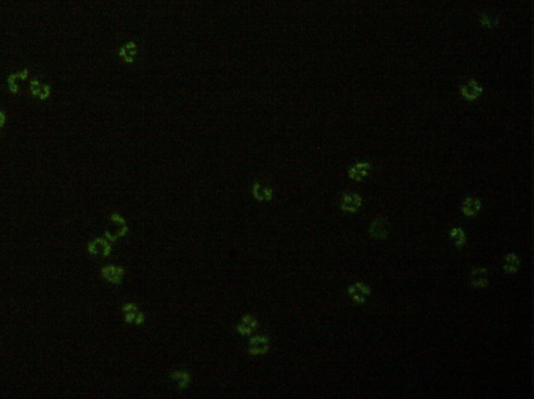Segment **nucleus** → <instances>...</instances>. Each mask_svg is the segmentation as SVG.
<instances>
[{"label": "nucleus", "mask_w": 534, "mask_h": 399, "mask_svg": "<svg viewBox=\"0 0 534 399\" xmlns=\"http://www.w3.org/2000/svg\"><path fill=\"white\" fill-rule=\"evenodd\" d=\"M386 231H385V225L382 222H376L372 226V234L376 238H382L384 237Z\"/></svg>", "instance_id": "obj_4"}, {"label": "nucleus", "mask_w": 534, "mask_h": 399, "mask_svg": "<svg viewBox=\"0 0 534 399\" xmlns=\"http://www.w3.org/2000/svg\"><path fill=\"white\" fill-rule=\"evenodd\" d=\"M479 209H480V203L478 201H475V199H467L463 206V211L467 216H472V215H475Z\"/></svg>", "instance_id": "obj_2"}, {"label": "nucleus", "mask_w": 534, "mask_h": 399, "mask_svg": "<svg viewBox=\"0 0 534 399\" xmlns=\"http://www.w3.org/2000/svg\"><path fill=\"white\" fill-rule=\"evenodd\" d=\"M369 165L368 164H364V165H358L357 167L353 168L352 169V174H350V176L354 177V178H357V179H360L362 176H365L366 173H368V169H369Z\"/></svg>", "instance_id": "obj_3"}, {"label": "nucleus", "mask_w": 534, "mask_h": 399, "mask_svg": "<svg viewBox=\"0 0 534 399\" xmlns=\"http://www.w3.org/2000/svg\"><path fill=\"white\" fill-rule=\"evenodd\" d=\"M360 207V197L358 195H346L342 202V209L347 211H354Z\"/></svg>", "instance_id": "obj_1"}, {"label": "nucleus", "mask_w": 534, "mask_h": 399, "mask_svg": "<svg viewBox=\"0 0 534 399\" xmlns=\"http://www.w3.org/2000/svg\"><path fill=\"white\" fill-rule=\"evenodd\" d=\"M451 238L455 240V242L459 245H462L464 243V235L463 233L460 231V229L458 228H455L453 229V232L451 234Z\"/></svg>", "instance_id": "obj_5"}]
</instances>
